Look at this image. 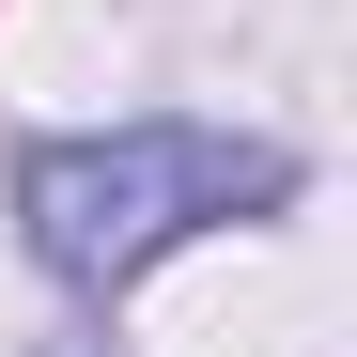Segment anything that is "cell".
I'll use <instances>...</instances> for the list:
<instances>
[{
	"label": "cell",
	"instance_id": "cell-1",
	"mask_svg": "<svg viewBox=\"0 0 357 357\" xmlns=\"http://www.w3.org/2000/svg\"><path fill=\"white\" fill-rule=\"evenodd\" d=\"M295 202V155L280 140H233L187 125V109H140V125H63L16 155V233L63 295H125L171 249H202L233 218H280Z\"/></svg>",
	"mask_w": 357,
	"mask_h": 357
}]
</instances>
